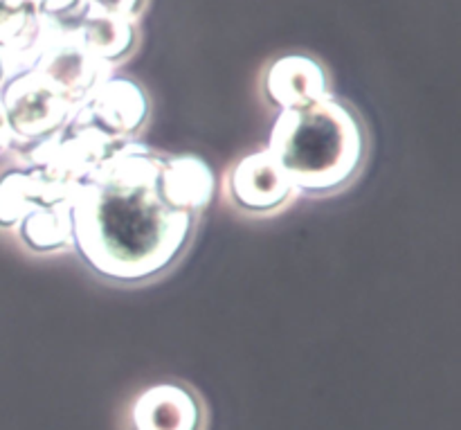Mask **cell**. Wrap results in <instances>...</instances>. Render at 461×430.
Returning a JSON list of instances; mask_svg holds the SVG:
<instances>
[{
	"instance_id": "obj_9",
	"label": "cell",
	"mask_w": 461,
	"mask_h": 430,
	"mask_svg": "<svg viewBox=\"0 0 461 430\" xmlns=\"http://www.w3.org/2000/svg\"><path fill=\"white\" fill-rule=\"evenodd\" d=\"M162 194L167 203L185 215L201 216L214 201L216 178L212 167L198 156H165Z\"/></svg>"
},
{
	"instance_id": "obj_3",
	"label": "cell",
	"mask_w": 461,
	"mask_h": 430,
	"mask_svg": "<svg viewBox=\"0 0 461 430\" xmlns=\"http://www.w3.org/2000/svg\"><path fill=\"white\" fill-rule=\"evenodd\" d=\"M0 102H3L9 131H12L9 151L30 147L59 133L75 113V108L36 70L21 72L3 81Z\"/></svg>"
},
{
	"instance_id": "obj_15",
	"label": "cell",
	"mask_w": 461,
	"mask_h": 430,
	"mask_svg": "<svg viewBox=\"0 0 461 430\" xmlns=\"http://www.w3.org/2000/svg\"><path fill=\"white\" fill-rule=\"evenodd\" d=\"M18 3L27 5V7H32L36 14H39V9H41V5H43V0H18Z\"/></svg>"
},
{
	"instance_id": "obj_1",
	"label": "cell",
	"mask_w": 461,
	"mask_h": 430,
	"mask_svg": "<svg viewBox=\"0 0 461 430\" xmlns=\"http://www.w3.org/2000/svg\"><path fill=\"white\" fill-rule=\"evenodd\" d=\"M165 156L131 140L72 192V251L97 278L147 284L187 252L198 216L167 203L160 188Z\"/></svg>"
},
{
	"instance_id": "obj_11",
	"label": "cell",
	"mask_w": 461,
	"mask_h": 430,
	"mask_svg": "<svg viewBox=\"0 0 461 430\" xmlns=\"http://www.w3.org/2000/svg\"><path fill=\"white\" fill-rule=\"evenodd\" d=\"M16 237L34 255H54V252L72 251L70 203L34 207L18 224Z\"/></svg>"
},
{
	"instance_id": "obj_10",
	"label": "cell",
	"mask_w": 461,
	"mask_h": 430,
	"mask_svg": "<svg viewBox=\"0 0 461 430\" xmlns=\"http://www.w3.org/2000/svg\"><path fill=\"white\" fill-rule=\"evenodd\" d=\"M75 32L84 48L111 70L129 61L140 45V23L111 14L88 12Z\"/></svg>"
},
{
	"instance_id": "obj_7",
	"label": "cell",
	"mask_w": 461,
	"mask_h": 430,
	"mask_svg": "<svg viewBox=\"0 0 461 430\" xmlns=\"http://www.w3.org/2000/svg\"><path fill=\"white\" fill-rule=\"evenodd\" d=\"M34 70L41 72L75 111L84 106L90 95L113 75L111 68L84 48L75 30L59 32Z\"/></svg>"
},
{
	"instance_id": "obj_2",
	"label": "cell",
	"mask_w": 461,
	"mask_h": 430,
	"mask_svg": "<svg viewBox=\"0 0 461 430\" xmlns=\"http://www.w3.org/2000/svg\"><path fill=\"white\" fill-rule=\"evenodd\" d=\"M268 153L300 197H333L363 171L367 129L358 111L331 93L309 106L279 111Z\"/></svg>"
},
{
	"instance_id": "obj_8",
	"label": "cell",
	"mask_w": 461,
	"mask_h": 430,
	"mask_svg": "<svg viewBox=\"0 0 461 430\" xmlns=\"http://www.w3.org/2000/svg\"><path fill=\"white\" fill-rule=\"evenodd\" d=\"M261 90L270 106L286 111L320 102L331 95V79L322 63L304 52L273 59L261 77Z\"/></svg>"
},
{
	"instance_id": "obj_13",
	"label": "cell",
	"mask_w": 461,
	"mask_h": 430,
	"mask_svg": "<svg viewBox=\"0 0 461 430\" xmlns=\"http://www.w3.org/2000/svg\"><path fill=\"white\" fill-rule=\"evenodd\" d=\"M86 3H88V12L111 14V16L140 21L149 0H86Z\"/></svg>"
},
{
	"instance_id": "obj_6",
	"label": "cell",
	"mask_w": 461,
	"mask_h": 430,
	"mask_svg": "<svg viewBox=\"0 0 461 430\" xmlns=\"http://www.w3.org/2000/svg\"><path fill=\"white\" fill-rule=\"evenodd\" d=\"M225 192L237 210L250 216H273L300 197L268 149L239 158L225 178Z\"/></svg>"
},
{
	"instance_id": "obj_5",
	"label": "cell",
	"mask_w": 461,
	"mask_h": 430,
	"mask_svg": "<svg viewBox=\"0 0 461 430\" xmlns=\"http://www.w3.org/2000/svg\"><path fill=\"white\" fill-rule=\"evenodd\" d=\"M151 115V99L147 90L131 77L111 75L84 106L72 113V120L102 131L120 142L138 140Z\"/></svg>"
},
{
	"instance_id": "obj_4",
	"label": "cell",
	"mask_w": 461,
	"mask_h": 430,
	"mask_svg": "<svg viewBox=\"0 0 461 430\" xmlns=\"http://www.w3.org/2000/svg\"><path fill=\"white\" fill-rule=\"evenodd\" d=\"M210 413L203 397L183 381L142 388L122 417V430H207Z\"/></svg>"
},
{
	"instance_id": "obj_14",
	"label": "cell",
	"mask_w": 461,
	"mask_h": 430,
	"mask_svg": "<svg viewBox=\"0 0 461 430\" xmlns=\"http://www.w3.org/2000/svg\"><path fill=\"white\" fill-rule=\"evenodd\" d=\"M9 147H12V131H9L7 115H5L3 102H0V153L9 151Z\"/></svg>"
},
{
	"instance_id": "obj_12",
	"label": "cell",
	"mask_w": 461,
	"mask_h": 430,
	"mask_svg": "<svg viewBox=\"0 0 461 430\" xmlns=\"http://www.w3.org/2000/svg\"><path fill=\"white\" fill-rule=\"evenodd\" d=\"M43 206V183L34 169L16 165L0 174V230H16L23 216Z\"/></svg>"
},
{
	"instance_id": "obj_16",
	"label": "cell",
	"mask_w": 461,
	"mask_h": 430,
	"mask_svg": "<svg viewBox=\"0 0 461 430\" xmlns=\"http://www.w3.org/2000/svg\"><path fill=\"white\" fill-rule=\"evenodd\" d=\"M5 81V72H3V61H0V86H3Z\"/></svg>"
}]
</instances>
